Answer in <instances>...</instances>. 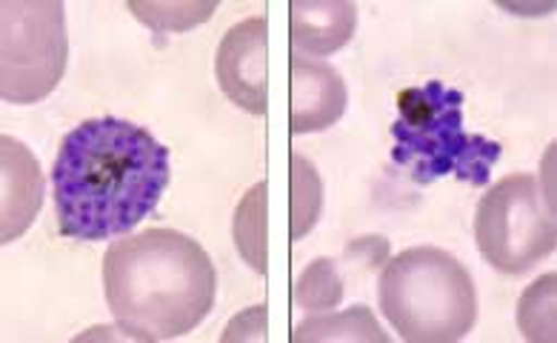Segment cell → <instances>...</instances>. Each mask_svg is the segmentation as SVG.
Wrapping results in <instances>:
<instances>
[{
    "label": "cell",
    "mask_w": 557,
    "mask_h": 343,
    "mask_svg": "<svg viewBox=\"0 0 557 343\" xmlns=\"http://www.w3.org/2000/svg\"><path fill=\"white\" fill-rule=\"evenodd\" d=\"M555 274H543L520 301V329L527 341H555Z\"/></svg>",
    "instance_id": "14"
},
{
    "label": "cell",
    "mask_w": 557,
    "mask_h": 343,
    "mask_svg": "<svg viewBox=\"0 0 557 343\" xmlns=\"http://www.w3.org/2000/svg\"><path fill=\"white\" fill-rule=\"evenodd\" d=\"M292 341H386L367 306H351L349 313L309 318L295 329Z\"/></svg>",
    "instance_id": "12"
},
{
    "label": "cell",
    "mask_w": 557,
    "mask_h": 343,
    "mask_svg": "<svg viewBox=\"0 0 557 343\" xmlns=\"http://www.w3.org/2000/svg\"><path fill=\"white\" fill-rule=\"evenodd\" d=\"M289 12L292 52L332 54L351 40L358 7L346 0H295Z\"/></svg>",
    "instance_id": "9"
},
{
    "label": "cell",
    "mask_w": 557,
    "mask_h": 343,
    "mask_svg": "<svg viewBox=\"0 0 557 343\" xmlns=\"http://www.w3.org/2000/svg\"><path fill=\"white\" fill-rule=\"evenodd\" d=\"M3 12V69L0 98L3 103H38L61 84L70 40L63 3L58 0H9Z\"/></svg>",
    "instance_id": "6"
},
{
    "label": "cell",
    "mask_w": 557,
    "mask_h": 343,
    "mask_svg": "<svg viewBox=\"0 0 557 343\" xmlns=\"http://www.w3.org/2000/svg\"><path fill=\"white\" fill-rule=\"evenodd\" d=\"M235 246L240 258L255 269L267 272V181L255 183L235 209Z\"/></svg>",
    "instance_id": "11"
},
{
    "label": "cell",
    "mask_w": 557,
    "mask_h": 343,
    "mask_svg": "<svg viewBox=\"0 0 557 343\" xmlns=\"http://www.w3.org/2000/svg\"><path fill=\"white\" fill-rule=\"evenodd\" d=\"M377 301L409 343H449L472 332L478 290L469 269L437 246H412L386 264Z\"/></svg>",
    "instance_id": "3"
},
{
    "label": "cell",
    "mask_w": 557,
    "mask_h": 343,
    "mask_svg": "<svg viewBox=\"0 0 557 343\" xmlns=\"http://www.w3.org/2000/svg\"><path fill=\"white\" fill-rule=\"evenodd\" d=\"M214 75L223 95L252 114L267 112L269 103V23L267 17H246L235 23L214 58Z\"/></svg>",
    "instance_id": "7"
},
{
    "label": "cell",
    "mask_w": 557,
    "mask_h": 343,
    "mask_svg": "<svg viewBox=\"0 0 557 343\" xmlns=\"http://www.w3.org/2000/svg\"><path fill=\"white\" fill-rule=\"evenodd\" d=\"M3 235L0 241H15L40 209V172L38 163L24 146L3 135Z\"/></svg>",
    "instance_id": "10"
},
{
    "label": "cell",
    "mask_w": 557,
    "mask_h": 343,
    "mask_svg": "<svg viewBox=\"0 0 557 343\" xmlns=\"http://www.w3.org/2000/svg\"><path fill=\"white\" fill-rule=\"evenodd\" d=\"M214 274L207 249L175 229H146L109 246L103 292L115 323L135 341H175L212 313Z\"/></svg>",
    "instance_id": "2"
},
{
    "label": "cell",
    "mask_w": 557,
    "mask_h": 343,
    "mask_svg": "<svg viewBox=\"0 0 557 343\" xmlns=\"http://www.w3.org/2000/svg\"><path fill=\"white\" fill-rule=\"evenodd\" d=\"M169 186V149L144 126L92 118L63 137L52 167L58 229L72 241L126 235Z\"/></svg>",
    "instance_id": "1"
},
{
    "label": "cell",
    "mask_w": 557,
    "mask_h": 343,
    "mask_svg": "<svg viewBox=\"0 0 557 343\" xmlns=\"http://www.w3.org/2000/svg\"><path fill=\"white\" fill-rule=\"evenodd\" d=\"M341 295H344V286L335 274V264L323 258L314 260L295 286V304L306 306V309H332L337 306Z\"/></svg>",
    "instance_id": "15"
},
{
    "label": "cell",
    "mask_w": 557,
    "mask_h": 343,
    "mask_svg": "<svg viewBox=\"0 0 557 343\" xmlns=\"http://www.w3.org/2000/svg\"><path fill=\"white\" fill-rule=\"evenodd\" d=\"M474 237L486 264L504 274H523L557 246L555 198L537 177L518 172L495 183L478 204Z\"/></svg>",
    "instance_id": "5"
},
{
    "label": "cell",
    "mask_w": 557,
    "mask_h": 343,
    "mask_svg": "<svg viewBox=\"0 0 557 343\" xmlns=\"http://www.w3.org/2000/svg\"><path fill=\"white\" fill-rule=\"evenodd\" d=\"M346 112V84L329 63L289 54V126L295 135L323 132Z\"/></svg>",
    "instance_id": "8"
},
{
    "label": "cell",
    "mask_w": 557,
    "mask_h": 343,
    "mask_svg": "<svg viewBox=\"0 0 557 343\" xmlns=\"http://www.w3.org/2000/svg\"><path fill=\"white\" fill-rule=\"evenodd\" d=\"M323 206V186L321 177L314 172V167L304 155H292V241H300L306 232H312V226L321 218Z\"/></svg>",
    "instance_id": "13"
},
{
    "label": "cell",
    "mask_w": 557,
    "mask_h": 343,
    "mask_svg": "<svg viewBox=\"0 0 557 343\" xmlns=\"http://www.w3.org/2000/svg\"><path fill=\"white\" fill-rule=\"evenodd\" d=\"M397 118L392 123V160L409 169L414 183H432L458 175L472 186H486L500 144L463 132V95L441 81L412 86L397 95Z\"/></svg>",
    "instance_id": "4"
}]
</instances>
